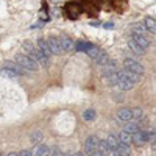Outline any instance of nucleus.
I'll return each mask as SVG.
<instances>
[{"label":"nucleus","mask_w":156,"mask_h":156,"mask_svg":"<svg viewBox=\"0 0 156 156\" xmlns=\"http://www.w3.org/2000/svg\"><path fill=\"white\" fill-rule=\"evenodd\" d=\"M31 153H33V156H50V148L45 144H37V145H34Z\"/></svg>","instance_id":"ddd939ff"},{"label":"nucleus","mask_w":156,"mask_h":156,"mask_svg":"<svg viewBox=\"0 0 156 156\" xmlns=\"http://www.w3.org/2000/svg\"><path fill=\"white\" fill-rule=\"evenodd\" d=\"M44 139V134L41 133V131H36V133H33L31 134V142L34 145H37V144H41V140Z\"/></svg>","instance_id":"a878e982"},{"label":"nucleus","mask_w":156,"mask_h":156,"mask_svg":"<svg viewBox=\"0 0 156 156\" xmlns=\"http://www.w3.org/2000/svg\"><path fill=\"white\" fill-rule=\"evenodd\" d=\"M89 156H90V154H89Z\"/></svg>","instance_id":"e433bc0d"},{"label":"nucleus","mask_w":156,"mask_h":156,"mask_svg":"<svg viewBox=\"0 0 156 156\" xmlns=\"http://www.w3.org/2000/svg\"><path fill=\"white\" fill-rule=\"evenodd\" d=\"M115 117L119 119L120 122L123 123H128V122H133L134 120V114H133V108H120L117 111Z\"/></svg>","instance_id":"39448f33"},{"label":"nucleus","mask_w":156,"mask_h":156,"mask_svg":"<svg viewBox=\"0 0 156 156\" xmlns=\"http://www.w3.org/2000/svg\"><path fill=\"white\" fill-rule=\"evenodd\" d=\"M14 61L19 64V66H22L27 72H28V70H30V72H37V69H39V64H37L31 56H28V55L19 53V55H16Z\"/></svg>","instance_id":"f257e3e1"},{"label":"nucleus","mask_w":156,"mask_h":156,"mask_svg":"<svg viewBox=\"0 0 156 156\" xmlns=\"http://www.w3.org/2000/svg\"><path fill=\"white\" fill-rule=\"evenodd\" d=\"M47 41H48V44H50V48H51V51H53V55H62V53H64L62 48H61V44H59V39H58V37H48Z\"/></svg>","instance_id":"f8f14e48"},{"label":"nucleus","mask_w":156,"mask_h":156,"mask_svg":"<svg viewBox=\"0 0 156 156\" xmlns=\"http://www.w3.org/2000/svg\"><path fill=\"white\" fill-rule=\"evenodd\" d=\"M108 61H109V56L105 53V51H103V53H101V55H100V56L95 59V62L98 64V66H103V64H105V62H108Z\"/></svg>","instance_id":"cd10ccee"},{"label":"nucleus","mask_w":156,"mask_h":156,"mask_svg":"<svg viewBox=\"0 0 156 156\" xmlns=\"http://www.w3.org/2000/svg\"><path fill=\"white\" fill-rule=\"evenodd\" d=\"M0 156H5V154H3V153H2V151H0Z\"/></svg>","instance_id":"f704fd0d"},{"label":"nucleus","mask_w":156,"mask_h":156,"mask_svg":"<svg viewBox=\"0 0 156 156\" xmlns=\"http://www.w3.org/2000/svg\"><path fill=\"white\" fill-rule=\"evenodd\" d=\"M117 153H119V156H129V153H131V150H129V145L126 144H119V147H117Z\"/></svg>","instance_id":"5701e85b"},{"label":"nucleus","mask_w":156,"mask_h":156,"mask_svg":"<svg viewBox=\"0 0 156 156\" xmlns=\"http://www.w3.org/2000/svg\"><path fill=\"white\" fill-rule=\"evenodd\" d=\"M51 156H64V153H61L59 150H55L53 153H51Z\"/></svg>","instance_id":"2f4dec72"},{"label":"nucleus","mask_w":156,"mask_h":156,"mask_svg":"<svg viewBox=\"0 0 156 156\" xmlns=\"http://www.w3.org/2000/svg\"><path fill=\"white\" fill-rule=\"evenodd\" d=\"M0 75L5 76V78H9V80H14V78L19 76L17 73H14L12 70H9V69H6V67H2V69H0Z\"/></svg>","instance_id":"b1692460"},{"label":"nucleus","mask_w":156,"mask_h":156,"mask_svg":"<svg viewBox=\"0 0 156 156\" xmlns=\"http://www.w3.org/2000/svg\"><path fill=\"white\" fill-rule=\"evenodd\" d=\"M131 39L137 44L140 45L144 50H148L150 48V41H148V37L144 36V34H137V33H131Z\"/></svg>","instance_id":"1a4fd4ad"},{"label":"nucleus","mask_w":156,"mask_h":156,"mask_svg":"<svg viewBox=\"0 0 156 156\" xmlns=\"http://www.w3.org/2000/svg\"><path fill=\"white\" fill-rule=\"evenodd\" d=\"M114 27V23H111V22H106V23H103V28H108V30H111Z\"/></svg>","instance_id":"c756f323"},{"label":"nucleus","mask_w":156,"mask_h":156,"mask_svg":"<svg viewBox=\"0 0 156 156\" xmlns=\"http://www.w3.org/2000/svg\"><path fill=\"white\" fill-rule=\"evenodd\" d=\"M27 55H28V56H31L37 64H41V66H44V67H47V66H48V56H45V55H44V51H41L37 47H33Z\"/></svg>","instance_id":"7ed1b4c3"},{"label":"nucleus","mask_w":156,"mask_h":156,"mask_svg":"<svg viewBox=\"0 0 156 156\" xmlns=\"http://www.w3.org/2000/svg\"><path fill=\"white\" fill-rule=\"evenodd\" d=\"M73 156H84V153H80V151H78V153H75Z\"/></svg>","instance_id":"72a5a7b5"},{"label":"nucleus","mask_w":156,"mask_h":156,"mask_svg":"<svg viewBox=\"0 0 156 156\" xmlns=\"http://www.w3.org/2000/svg\"><path fill=\"white\" fill-rule=\"evenodd\" d=\"M117 72H119V70H117ZM117 72L111 73L108 76H103V81H105L108 86H117V81H119V75H117Z\"/></svg>","instance_id":"6ab92c4d"},{"label":"nucleus","mask_w":156,"mask_h":156,"mask_svg":"<svg viewBox=\"0 0 156 156\" xmlns=\"http://www.w3.org/2000/svg\"><path fill=\"white\" fill-rule=\"evenodd\" d=\"M94 47V44L90 42H86V41H78L75 42V50L76 51H83V53H87V51Z\"/></svg>","instance_id":"2eb2a0df"},{"label":"nucleus","mask_w":156,"mask_h":156,"mask_svg":"<svg viewBox=\"0 0 156 156\" xmlns=\"http://www.w3.org/2000/svg\"><path fill=\"white\" fill-rule=\"evenodd\" d=\"M123 69L129 70V72H134L137 75H144V72H145L144 66H142L140 62H137L136 59H133V58H126L123 61Z\"/></svg>","instance_id":"f03ea898"},{"label":"nucleus","mask_w":156,"mask_h":156,"mask_svg":"<svg viewBox=\"0 0 156 156\" xmlns=\"http://www.w3.org/2000/svg\"><path fill=\"white\" fill-rule=\"evenodd\" d=\"M117 75H119V81H117V87H120L122 90H129V89H133L134 84L128 80V78L125 76L123 70H119L117 72Z\"/></svg>","instance_id":"6e6552de"},{"label":"nucleus","mask_w":156,"mask_h":156,"mask_svg":"<svg viewBox=\"0 0 156 156\" xmlns=\"http://www.w3.org/2000/svg\"><path fill=\"white\" fill-rule=\"evenodd\" d=\"M37 48L41 50V51H44V55L45 56H51L53 55V51H51V48H50V44H48V41L47 39H39L37 41Z\"/></svg>","instance_id":"4468645a"},{"label":"nucleus","mask_w":156,"mask_h":156,"mask_svg":"<svg viewBox=\"0 0 156 156\" xmlns=\"http://www.w3.org/2000/svg\"><path fill=\"white\" fill-rule=\"evenodd\" d=\"M101 53H103V50H100L98 47H95V45H94L92 48H90V50L87 51V53H86V55H87L89 58H92V59L95 61V59H97V58H98V56H100Z\"/></svg>","instance_id":"393cba45"},{"label":"nucleus","mask_w":156,"mask_h":156,"mask_svg":"<svg viewBox=\"0 0 156 156\" xmlns=\"http://www.w3.org/2000/svg\"><path fill=\"white\" fill-rule=\"evenodd\" d=\"M83 119H84V122H94L97 119V111L94 108H87L83 112Z\"/></svg>","instance_id":"f3484780"},{"label":"nucleus","mask_w":156,"mask_h":156,"mask_svg":"<svg viewBox=\"0 0 156 156\" xmlns=\"http://www.w3.org/2000/svg\"><path fill=\"white\" fill-rule=\"evenodd\" d=\"M58 39H59V44H61V48H62L64 53H72V51H75V41L72 37L61 36Z\"/></svg>","instance_id":"423d86ee"},{"label":"nucleus","mask_w":156,"mask_h":156,"mask_svg":"<svg viewBox=\"0 0 156 156\" xmlns=\"http://www.w3.org/2000/svg\"><path fill=\"white\" fill-rule=\"evenodd\" d=\"M139 129H140V128H139V123H137V122H128V123H125V131L129 133L131 136H133L134 133H137Z\"/></svg>","instance_id":"412c9836"},{"label":"nucleus","mask_w":156,"mask_h":156,"mask_svg":"<svg viewBox=\"0 0 156 156\" xmlns=\"http://www.w3.org/2000/svg\"><path fill=\"white\" fill-rule=\"evenodd\" d=\"M119 140L122 142V144H126V145H131L133 144V136L129 134V133H126L125 129L119 134Z\"/></svg>","instance_id":"4be33fe9"},{"label":"nucleus","mask_w":156,"mask_h":156,"mask_svg":"<svg viewBox=\"0 0 156 156\" xmlns=\"http://www.w3.org/2000/svg\"><path fill=\"white\" fill-rule=\"evenodd\" d=\"M128 47H129V48H131V50L134 51V53H136V55H144V53H145V50H144V48H142L140 45H137V44H136V42L133 41V39H131V37H129V39H128Z\"/></svg>","instance_id":"aec40b11"},{"label":"nucleus","mask_w":156,"mask_h":156,"mask_svg":"<svg viewBox=\"0 0 156 156\" xmlns=\"http://www.w3.org/2000/svg\"><path fill=\"white\" fill-rule=\"evenodd\" d=\"M106 144H108L109 150H114V151H117V147H119V144H120L119 136H114V134L108 136V137H106Z\"/></svg>","instance_id":"dca6fc26"},{"label":"nucleus","mask_w":156,"mask_h":156,"mask_svg":"<svg viewBox=\"0 0 156 156\" xmlns=\"http://www.w3.org/2000/svg\"><path fill=\"white\" fill-rule=\"evenodd\" d=\"M6 156H19V153H16V151H11V153H8Z\"/></svg>","instance_id":"473e14b6"},{"label":"nucleus","mask_w":156,"mask_h":156,"mask_svg":"<svg viewBox=\"0 0 156 156\" xmlns=\"http://www.w3.org/2000/svg\"><path fill=\"white\" fill-rule=\"evenodd\" d=\"M53 2H61V0H53Z\"/></svg>","instance_id":"c9c22d12"},{"label":"nucleus","mask_w":156,"mask_h":156,"mask_svg":"<svg viewBox=\"0 0 156 156\" xmlns=\"http://www.w3.org/2000/svg\"><path fill=\"white\" fill-rule=\"evenodd\" d=\"M117 70V64H115V61H112V59H109L108 62H105L101 66V78L103 76H108V75H111V73H115Z\"/></svg>","instance_id":"9d476101"},{"label":"nucleus","mask_w":156,"mask_h":156,"mask_svg":"<svg viewBox=\"0 0 156 156\" xmlns=\"http://www.w3.org/2000/svg\"><path fill=\"white\" fill-rule=\"evenodd\" d=\"M133 33H137V34H147L148 33V30L145 28V25H136V27L133 28Z\"/></svg>","instance_id":"bb28decb"},{"label":"nucleus","mask_w":156,"mask_h":156,"mask_svg":"<svg viewBox=\"0 0 156 156\" xmlns=\"http://www.w3.org/2000/svg\"><path fill=\"white\" fill-rule=\"evenodd\" d=\"M145 142H148V133H147V131H142V129H139L137 133L133 134V144H136V145H144Z\"/></svg>","instance_id":"9b49d317"},{"label":"nucleus","mask_w":156,"mask_h":156,"mask_svg":"<svg viewBox=\"0 0 156 156\" xmlns=\"http://www.w3.org/2000/svg\"><path fill=\"white\" fill-rule=\"evenodd\" d=\"M144 25H145V28L150 33H156V19L154 17H145L144 19Z\"/></svg>","instance_id":"a211bd4d"},{"label":"nucleus","mask_w":156,"mask_h":156,"mask_svg":"<svg viewBox=\"0 0 156 156\" xmlns=\"http://www.w3.org/2000/svg\"><path fill=\"white\" fill-rule=\"evenodd\" d=\"M3 67H6V69L12 70L14 73H17L19 76H25V75H27V70H25L22 66H19V64H17L16 61H9V59H5V61H3Z\"/></svg>","instance_id":"0eeeda50"},{"label":"nucleus","mask_w":156,"mask_h":156,"mask_svg":"<svg viewBox=\"0 0 156 156\" xmlns=\"http://www.w3.org/2000/svg\"><path fill=\"white\" fill-rule=\"evenodd\" d=\"M19 156H33V153H31L30 150H22V151L19 153Z\"/></svg>","instance_id":"c85d7f7f"},{"label":"nucleus","mask_w":156,"mask_h":156,"mask_svg":"<svg viewBox=\"0 0 156 156\" xmlns=\"http://www.w3.org/2000/svg\"><path fill=\"white\" fill-rule=\"evenodd\" d=\"M98 142H100V139L97 136H89L86 139V142H84V151L87 153V156L94 154L98 150Z\"/></svg>","instance_id":"20e7f679"},{"label":"nucleus","mask_w":156,"mask_h":156,"mask_svg":"<svg viewBox=\"0 0 156 156\" xmlns=\"http://www.w3.org/2000/svg\"><path fill=\"white\" fill-rule=\"evenodd\" d=\"M90 156H106V153H103V151H100V150H97L94 154H90Z\"/></svg>","instance_id":"7c9ffc66"}]
</instances>
